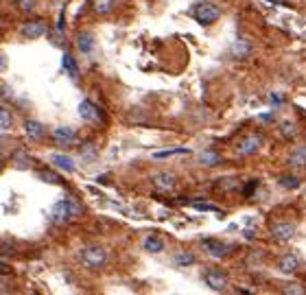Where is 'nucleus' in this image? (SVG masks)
Returning a JSON list of instances; mask_svg holds the SVG:
<instances>
[{
    "mask_svg": "<svg viewBox=\"0 0 306 295\" xmlns=\"http://www.w3.org/2000/svg\"><path fill=\"white\" fill-rule=\"evenodd\" d=\"M278 184L282 186V188H287V190H291V188H298L300 186V177H295V175H282L280 179H278Z\"/></svg>",
    "mask_w": 306,
    "mask_h": 295,
    "instance_id": "bb28decb",
    "label": "nucleus"
},
{
    "mask_svg": "<svg viewBox=\"0 0 306 295\" xmlns=\"http://www.w3.org/2000/svg\"><path fill=\"white\" fill-rule=\"evenodd\" d=\"M269 101H271V105H273V107L280 105V96H278V94H271V96H269Z\"/></svg>",
    "mask_w": 306,
    "mask_h": 295,
    "instance_id": "473e14b6",
    "label": "nucleus"
},
{
    "mask_svg": "<svg viewBox=\"0 0 306 295\" xmlns=\"http://www.w3.org/2000/svg\"><path fill=\"white\" fill-rule=\"evenodd\" d=\"M260 147H262V136L260 134H249V136H245V138L238 140L236 155L238 157H249V155H254Z\"/></svg>",
    "mask_w": 306,
    "mask_h": 295,
    "instance_id": "1a4fd4ad",
    "label": "nucleus"
},
{
    "mask_svg": "<svg viewBox=\"0 0 306 295\" xmlns=\"http://www.w3.org/2000/svg\"><path fill=\"white\" fill-rule=\"evenodd\" d=\"M251 53H254V44H251L249 40H236V42H232V46H230V57L238 59V62L251 57Z\"/></svg>",
    "mask_w": 306,
    "mask_h": 295,
    "instance_id": "ddd939ff",
    "label": "nucleus"
},
{
    "mask_svg": "<svg viewBox=\"0 0 306 295\" xmlns=\"http://www.w3.org/2000/svg\"><path fill=\"white\" fill-rule=\"evenodd\" d=\"M107 260H109L107 251L103 247H98V245H87V247L79 251V262L90 271L103 269V267L107 265Z\"/></svg>",
    "mask_w": 306,
    "mask_h": 295,
    "instance_id": "f03ea898",
    "label": "nucleus"
},
{
    "mask_svg": "<svg viewBox=\"0 0 306 295\" xmlns=\"http://www.w3.org/2000/svg\"><path fill=\"white\" fill-rule=\"evenodd\" d=\"M142 249L149 251V254H162L166 249V240L160 234H149V236L142 238Z\"/></svg>",
    "mask_w": 306,
    "mask_h": 295,
    "instance_id": "2eb2a0df",
    "label": "nucleus"
},
{
    "mask_svg": "<svg viewBox=\"0 0 306 295\" xmlns=\"http://www.w3.org/2000/svg\"><path fill=\"white\" fill-rule=\"evenodd\" d=\"M0 273H9V267H4V265H0Z\"/></svg>",
    "mask_w": 306,
    "mask_h": 295,
    "instance_id": "72a5a7b5",
    "label": "nucleus"
},
{
    "mask_svg": "<svg viewBox=\"0 0 306 295\" xmlns=\"http://www.w3.org/2000/svg\"><path fill=\"white\" fill-rule=\"evenodd\" d=\"M195 262H197L195 254L193 251H186V249H179L171 256V265L175 267V269H188V267H193Z\"/></svg>",
    "mask_w": 306,
    "mask_h": 295,
    "instance_id": "4468645a",
    "label": "nucleus"
},
{
    "mask_svg": "<svg viewBox=\"0 0 306 295\" xmlns=\"http://www.w3.org/2000/svg\"><path fill=\"white\" fill-rule=\"evenodd\" d=\"M193 18L201 26H210L221 18V7H217L215 2H197L193 7Z\"/></svg>",
    "mask_w": 306,
    "mask_h": 295,
    "instance_id": "7ed1b4c3",
    "label": "nucleus"
},
{
    "mask_svg": "<svg viewBox=\"0 0 306 295\" xmlns=\"http://www.w3.org/2000/svg\"><path fill=\"white\" fill-rule=\"evenodd\" d=\"M201 247L208 251V256H212V258L221 260L226 258V256L234 254V249H236V245L234 243H228V240H215V238H206L201 240Z\"/></svg>",
    "mask_w": 306,
    "mask_h": 295,
    "instance_id": "39448f33",
    "label": "nucleus"
},
{
    "mask_svg": "<svg viewBox=\"0 0 306 295\" xmlns=\"http://www.w3.org/2000/svg\"><path fill=\"white\" fill-rule=\"evenodd\" d=\"M2 168H4V160H2V157H0V171H2Z\"/></svg>",
    "mask_w": 306,
    "mask_h": 295,
    "instance_id": "f704fd0d",
    "label": "nucleus"
},
{
    "mask_svg": "<svg viewBox=\"0 0 306 295\" xmlns=\"http://www.w3.org/2000/svg\"><path fill=\"white\" fill-rule=\"evenodd\" d=\"M24 134L29 136V140H42L46 136V127L35 118H26L24 120Z\"/></svg>",
    "mask_w": 306,
    "mask_h": 295,
    "instance_id": "f3484780",
    "label": "nucleus"
},
{
    "mask_svg": "<svg viewBox=\"0 0 306 295\" xmlns=\"http://www.w3.org/2000/svg\"><path fill=\"white\" fill-rule=\"evenodd\" d=\"M282 291L284 293H298V295H302L306 289L302 287V284H291V282H289V284H284V287H282Z\"/></svg>",
    "mask_w": 306,
    "mask_h": 295,
    "instance_id": "2f4dec72",
    "label": "nucleus"
},
{
    "mask_svg": "<svg viewBox=\"0 0 306 295\" xmlns=\"http://www.w3.org/2000/svg\"><path fill=\"white\" fill-rule=\"evenodd\" d=\"M188 149H182V147H177V149H164V151H157L153 153V160H166V157H173V155H188Z\"/></svg>",
    "mask_w": 306,
    "mask_h": 295,
    "instance_id": "a878e982",
    "label": "nucleus"
},
{
    "mask_svg": "<svg viewBox=\"0 0 306 295\" xmlns=\"http://www.w3.org/2000/svg\"><path fill=\"white\" fill-rule=\"evenodd\" d=\"M75 138H76V131L73 127H55L53 134H51V140L57 147H62V149H66V147L73 145Z\"/></svg>",
    "mask_w": 306,
    "mask_h": 295,
    "instance_id": "f8f14e48",
    "label": "nucleus"
},
{
    "mask_svg": "<svg viewBox=\"0 0 306 295\" xmlns=\"http://www.w3.org/2000/svg\"><path fill=\"white\" fill-rule=\"evenodd\" d=\"M37 177H40L42 182L53 184V186H62V184H64V177H62L59 173H55L53 168H42V171L37 173Z\"/></svg>",
    "mask_w": 306,
    "mask_h": 295,
    "instance_id": "393cba45",
    "label": "nucleus"
},
{
    "mask_svg": "<svg viewBox=\"0 0 306 295\" xmlns=\"http://www.w3.org/2000/svg\"><path fill=\"white\" fill-rule=\"evenodd\" d=\"M201 278H204V282L212 289V291H226V289L230 287L228 273L221 271L219 267H210V269H206L204 273H201Z\"/></svg>",
    "mask_w": 306,
    "mask_h": 295,
    "instance_id": "423d86ee",
    "label": "nucleus"
},
{
    "mask_svg": "<svg viewBox=\"0 0 306 295\" xmlns=\"http://www.w3.org/2000/svg\"><path fill=\"white\" fill-rule=\"evenodd\" d=\"M75 44H76V51L81 55H90L94 51V35H92L90 31H81L79 35H76Z\"/></svg>",
    "mask_w": 306,
    "mask_h": 295,
    "instance_id": "a211bd4d",
    "label": "nucleus"
},
{
    "mask_svg": "<svg viewBox=\"0 0 306 295\" xmlns=\"http://www.w3.org/2000/svg\"><path fill=\"white\" fill-rule=\"evenodd\" d=\"M197 162L201 164V166H217V164H221V155L215 151V149H206V151H201L199 155H197Z\"/></svg>",
    "mask_w": 306,
    "mask_h": 295,
    "instance_id": "4be33fe9",
    "label": "nucleus"
},
{
    "mask_svg": "<svg viewBox=\"0 0 306 295\" xmlns=\"http://www.w3.org/2000/svg\"><path fill=\"white\" fill-rule=\"evenodd\" d=\"M278 134L282 136L284 140H293L298 136V125L291 118H280L278 120Z\"/></svg>",
    "mask_w": 306,
    "mask_h": 295,
    "instance_id": "aec40b11",
    "label": "nucleus"
},
{
    "mask_svg": "<svg viewBox=\"0 0 306 295\" xmlns=\"http://www.w3.org/2000/svg\"><path fill=\"white\" fill-rule=\"evenodd\" d=\"M151 184L155 186V190H160V193H173V190L177 188V177H175V173H171V171H160L151 177Z\"/></svg>",
    "mask_w": 306,
    "mask_h": 295,
    "instance_id": "9d476101",
    "label": "nucleus"
},
{
    "mask_svg": "<svg viewBox=\"0 0 306 295\" xmlns=\"http://www.w3.org/2000/svg\"><path fill=\"white\" fill-rule=\"evenodd\" d=\"M116 7V0H92V11L96 15H109Z\"/></svg>",
    "mask_w": 306,
    "mask_h": 295,
    "instance_id": "b1692460",
    "label": "nucleus"
},
{
    "mask_svg": "<svg viewBox=\"0 0 306 295\" xmlns=\"http://www.w3.org/2000/svg\"><path fill=\"white\" fill-rule=\"evenodd\" d=\"M51 164L55 168H59V171H64V173H73L75 171V160L70 155H66V153H59V151H55L51 153Z\"/></svg>",
    "mask_w": 306,
    "mask_h": 295,
    "instance_id": "dca6fc26",
    "label": "nucleus"
},
{
    "mask_svg": "<svg viewBox=\"0 0 306 295\" xmlns=\"http://www.w3.org/2000/svg\"><path fill=\"white\" fill-rule=\"evenodd\" d=\"M287 162H289V166L291 168H304L306 166V145L295 147V149L289 153Z\"/></svg>",
    "mask_w": 306,
    "mask_h": 295,
    "instance_id": "6ab92c4d",
    "label": "nucleus"
},
{
    "mask_svg": "<svg viewBox=\"0 0 306 295\" xmlns=\"http://www.w3.org/2000/svg\"><path fill=\"white\" fill-rule=\"evenodd\" d=\"M76 112H79V116H81L83 123L94 125V127H98V125L103 123V118H105L103 116V112L90 101V98H81V103L76 105Z\"/></svg>",
    "mask_w": 306,
    "mask_h": 295,
    "instance_id": "20e7f679",
    "label": "nucleus"
},
{
    "mask_svg": "<svg viewBox=\"0 0 306 295\" xmlns=\"http://www.w3.org/2000/svg\"><path fill=\"white\" fill-rule=\"evenodd\" d=\"M276 267L284 276H293V273H298L300 267H302V256H300L298 251H287V254H282L280 258H278Z\"/></svg>",
    "mask_w": 306,
    "mask_h": 295,
    "instance_id": "6e6552de",
    "label": "nucleus"
},
{
    "mask_svg": "<svg viewBox=\"0 0 306 295\" xmlns=\"http://www.w3.org/2000/svg\"><path fill=\"white\" fill-rule=\"evenodd\" d=\"M20 35L29 37V40H37V37L48 35V24L44 20H29L20 26Z\"/></svg>",
    "mask_w": 306,
    "mask_h": 295,
    "instance_id": "9b49d317",
    "label": "nucleus"
},
{
    "mask_svg": "<svg viewBox=\"0 0 306 295\" xmlns=\"http://www.w3.org/2000/svg\"><path fill=\"white\" fill-rule=\"evenodd\" d=\"M295 221H289V219H280V221H273L271 223V236L273 240H278V243H287V240H291L295 236Z\"/></svg>",
    "mask_w": 306,
    "mask_h": 295,
    "instance_id": "0eeeda50",
    "label": "nucleus"
},
{
    "mask_svg": "<svg viewBox=\"0 0 306 295\" xmlns=\"http://www.w3.org/2000/svg\"><path fill=\"white\" fill-rule=\"evenodd\" d=\"M13 164H15V166H20V168H29L33 164V160L29 157V153H26V151H18L13 155Z\"/></svg>",
    "mask_w": 306,
    "mask_h": 295,
    "instance_id": "cd10ccee",
    "label": "nucleus"
},
{
    "mask_svg": "<svg viewBox=\"0 0 306 295\" xmlns=\"http://www.w3.org/2000/svg\"><path fill=\"white\" fill-rule=\"evenodd\" d=\"M193 208L195 210H201V212H219V208L215 204H204V201H195Z\"/></svg>",
    "mask_w": 306,
    "mask_h": 295,
    "instance_id": "7c9ffc66",
    "label": "nucleus"
},
{
    "mask_svg": "<svg viewBox=\"0 0 306 295\" xmlns=\"http://www.w3.org/2000/svg\"><path fill=\"white\" fill-rule=\"evenodd\" d=\"M62 68H64V73L68 74L70 79H79V64H76V59L70 53L62 55Z\"/></svg>",
    "mask_w": 306,
    "mask_h": 295,
    "instance_id": "412c9836",
    "label": "nucleus"
},
{
    "mask_svg": "<svg viewBox=\"0 0 306 295\" xmlns=\"http://www.w3.org/2000/svg\"><path fill=\"white\" fill-rule=\"evenodd\" d=\"M13 4L18 7L22 13H31L33 9H35V4H37V0H13Z\"/></svg>",
    "mask_w": 306,
    "mask_h": 295,
    "instance_id": "c756f323",
    "label": "nucleus"
},
{
    "mask_svg": "<svg viewBox=\"0 0 306 295\" xmlns=\"http://www.w3.org/2000/svg\"><path fill=\"white\" fill-rule=\"evenodd\" d=\"M11 125H13V116H11L9 109L0 107V129H11Z\"/></svg>",
    "mask_w": 306,
    "mask_h": 295,
    "instance_id": "c85d7f7f",
    "label": "nucleus"
},
{
    "mask_svg": "<svg viewBox=\"0 0 306 295\" xmlns=\"http://www.w3.org/2000/svg\"><path fill=\"white\" fill-rule=\"evenodd\" d=\"M79 155H81V162H85V164L94 162L96 155H98L96 145H94V142H83V145H81V149H79Z\"/></svg>",
    "mask_w": 306,
    "mask_h": 295,
    "instance_id": "5701e85b",
    "label": "nucleus"
},
{
    "mask_svg": "<svg viewBox=\"0 0 306 295\" xmlns=\"http://www.w3.org/2000/svg\"><path fill=\"white\" fill-rule=\"evenodd\" d=\"M79 215H81V204L75 197H64V199L55 201L51 208V221L55 225H68Z\"/></svg>",
    "mask_w": 306,
    "mask_h": 295,
    "instance_id": "f257e3e1",
    "label": "nucleus"
}]
</instances>
